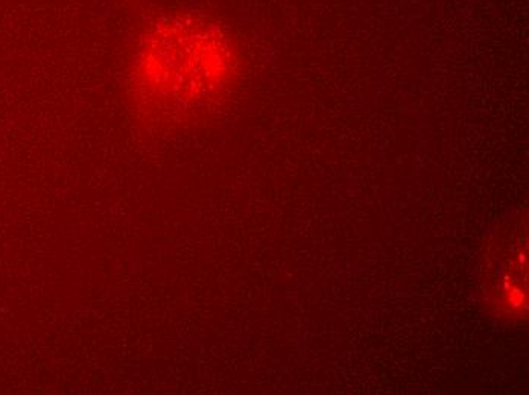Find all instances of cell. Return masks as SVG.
I'll return each instance as SVG.
<instances>
[{"instance_id": "cell-1", "label": "cell", "mask_w": 529, "mask_h": 395, "mask_svg": "<svg viewBox=\"0 0 529 395\" xmlns=\"http://www.w3.org/2000/svg\"><path fill=\"white\" fill-rule=\"evenodd\" d=\"M233 66L231 40L213 20L183 11L163 14L137 38L130 99L148 123L176 122L215 97L230 81Z\"/></svg>"}]
</instances>
